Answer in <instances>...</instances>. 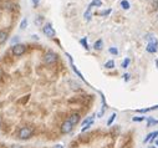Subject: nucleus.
Wrapping results in <instances>:
<instances>
[{
	"label": "nucleus",
	"instance_id": "nucleus-1",
	"mask_svg": "<svg viewBox=\"0 0 158 148\" xmlns=\"http://www.w3.org/2000/svg\"><path fill=\"white\" fill-rule=\"evenodd\" d=\"M34 133V130L31 128V127H21V128L19 130V138L20 139H29Z\"/></svg>",
	"mask_w": 158,
	"mask_h": 148
},
{
	"label": "nucleus",
	"instance_id": "nucleus-2",
	"mask_svg": "<svg viewBox=\"0 0 158 148\" xmlns=\"http://www.w3.org/2000/svg\"><path fill=\"white\" fill-rule=\"evenodd\" d=\"M148 39V45H147V49L146 50L151 54H155V52L158 50V41L155 39V36L151 35V38H147Z\"/></svg>",
	"mask_w": 158,
	"mask_h": 148
},
{
	"label": "nucleus",
	"instance_id": "nucleus-3",
	"mask_svg": "<svg viewBox=\"0 0 158 148\" xmlns=\"http://www.w3.org/2000/svg\"><path fill=\"white\" fill-rule=\"evenodd\" d=\"M25 51H26V47L21 44H18V45H14V46H12V54L15 56H21L25 54Z\"/></svg>",
	"mask_w": 158,
	"mask_h": 148
},
{
	"label": "nucleus",
	"instance_id": "nucleus-4",
	"mask_svg": "<svg viewBox=\"0 0 158 148\" xmlns=\"http://www.w3.org/2000/svg\"><path fill=\"white\" fill-rule=\"evenodd\" d=\"M44 61H45V62H46L47 65H51V64H54V62H56V61H57V56H56V54H54V52L49 51V52H46V54H45Z\"/></svg>",
	"mask_w": 158,
	"mask_h": 148
},
{
	"label": "nucleus",
	"instance_id": "nucleus-5",
	"mask_svg": "<svg viewBox=\"0 0 158 148\" xmlns=\"http://www.w3.org/2000/svg\"><path fill=\"white\" fill-rule=\"evenodd\" d=\"M72 128H74V125L71 122H70L69 120H66L64 123L61 125V132L64 133V134H66V133H70L72 131Z\"/></svg>",
	"mask_w": 158,
	"mask_h": 148
},
{
	"label": "nucleus",
	"instance_id": "nucleus-6",
	"mask_svg": "<svg viewBox=\"0 0 158 148\" xmlns=\"http://www.w3.org/2000/svg\"><path fill=\"white\" fill-rule=\"evenodd\" d=\"M44 34L46 35L47 38H51V39H52V38H55V34H56V32H55V30H54V27L50 25V24H47V25L44 26Z\"/></svg>",
	"mask_w": 158,
	"mask_h": 148
},
{
	"label": "nucleus",
	"instance_id": "nucleus-7",
	"mask_svg": "<svg viewBox=\"0 0 158 148\" xmlns=\"http://www.w3.org/2000/svg\"><path fill=\"white\" fill-rule=\"evenodd\" d=\"M67 120H69L70 122H71L74 126H76L77 123L80 122V114H78V113H72L71 116H70V117L67 118Z\"/></svg>",
	"mask_w": 158,
	"mask_h": 148
},
{
	"label": "nucleus",
	"instance_id": "nucleus-8",
	"mask_svg": "<svg viewBox=\"0 0 158 148\" xmlns=\"http://www.w3.org/2000/svg\"><path fill=\"white\" fill-rule=\"evenodd\" d=\"M158 136V131H155V132H151V133H148L147 134V137L144 138V143H147V142H149V141H155L156 139V137Z\"/></svg>",
	"mask_w": 158,
	"mask_h": 148
},
{
	"label": "nucleus",
	"instance_id": "nucleus-9",
	"mask_svg": "<svg viewBox=\"0 0 158 148\" xmlns=\"http://www.w3.org/2000/svg\"><path fill=\"white\" fill-rule=\"evenodd\" d=\"M8 38V32L5 30H0V44H4Z\"/></svg>",
	"mask_w": 158,
	"mask_h": 148
},
{
	"label": "nucleus",
	"instance_id": "nucleus-10",
	"mask_svg": "<svg viewBox=\"0 0 158 148\" xmlns=\"http://www.w3.org/2000/svg\"><path fill=\"white\" fill-rule=\"evenodd\" d=\"M91 9H92V8H91V6L89 5V8H87L86 13H85V15H84L86 21H90V20H91V16H92V14H91Z\"/></svg>",
	"mask_w": 158,
	"mask_h": 148
},
{
	"label": "nucleus",
	"instance_id": "nucleus-11",
	"mask_svg": "<svg viewBox=\"0 0 158 148\" xmlns=\"http://www.w3.org/2000/svg\"><path fill=\"white\" fill-rule=\"evenodd\" d=\"M102 45H103V42H102V40L100 39L93 44V49L95 50H102Z\"/></svg>",
	"mask_w": 158,
	"mask_h": 148
},
{
	"label": "nucleus",
	"instance_id": "nucleus-12",
	"mask_svg": "<svg viewBox=\"0 0 158 148\" xmlns=\"http://www.w3.org/2000/svg\"><path fill=\"white\" fill-rule=\"evenodd\" d=\"M155 125H158V121L155 120L152 117H148L147 118V127H151V126H155Z\"/></svg>",
	"mask_w": 158,
	"mask_h": 148
},
{
	"label": "nucleus",
	"instance_id": "nucleus-13",
	"mask_svg": "<svg viewBox=\"0 0 158 148\" xmlns=\"http://www.w3.org/2000/svg\"><path fill=\"white\" fill-rule=\"evenodd\" d=\"M80 44L82 45V46H84L86 50H90V47H89V44H87V39L86 38H82L81 40H80Z\"/></svg>",
	"mask_w": 158,
	"mask_h": 148
},
{
	"label": "nucleus",
	"instance_id": "nucleus-14",
	"mask_svg": "<svg viewBox=\"0 0 158 148\" xmlns=\"http://www.w3.org/2000/svg\"><path fill=\"white\" fill-rule=\"evenodd\" d=\"M105 67L106 69H113L115 67V61L113 60H109L105 64Z\"/></svg>",
	"mask_w": 158,
	"mask_h": 148
},
{
	"label": "nucleus",
	"instance_id": "nucleus-15",
	"mask_svg": "<svg viewBox=\"0 0 158 148\" xmlns=\"http://www.w3.org/2000/svg\"><path fill=\"white\" fill-rule=\"evenodd\" d=\"M121 6L123 8L124 10H128V9L131 8V6H130V3H128L127 0H122V1H121Z\"/></svg>",
	"mask_w": 158,
	"mask_h": 148
},
{
	"label": "nucleus",
	"instance_id": "nucleus-16",
	"mask_svg": "<svg viewBox=\"0 0 158 148\" xmlns=\"http://www.w3.org/2000/svg\"><path fill=\"white\" fill-rule=\"evenodd\" d=\"M130 64H131V59H130V57H126V59L123 60V62H122V67L123 69H127Z\"/></svg>",
	"mask_w": 158,
	"mask_h": 148
},
{
	"label": "nucleus",
	"instance_id": "nucleus-17",
	"mask_svg": "<svg viewBox=\"0 0 158 148\" xmlns=\"http://www.w3.org/2000/svg\"><path fill=\"white\" fill-rule=\"evenodd\" d=\"M102 5V1L101 0H92V3L90 4V6L92 8V6H101Z\"/></svg>",
	"mask_w": 158,
	"mask_h": 148
},
{
	"label": "nucleus",
	"instance_id": "nucleus-18",
	"mask_svg": "<svg viewBox=\"0 0 158 148\" xmlns=\"http://www.w3.org/2000/svg\"><path fill=\"white\" fill-rule=\"evenodd\" d=\"M115 118H116V113H112V114H111V117L109 118V121H107V126H111L112 123H113Z\"/></svg>",
	"mask_w": 158,
	"mask_h": 148
},
{
	"label": "nucleus",
	"instance_id": "nucleus-19",
	"mask_svg": "<svg viewBox=\"0 0 158 148\" xmlns=\"http://www.w3.org/2000/svg\"><path fill=\"white\" fill-rule=\"evenodd\" d=\"M43 21H44V18L43 16H37V19H35V24L37 26H40L41 24H43Z\"/></svg>",
	"mask_w": 158,
	"mask_h": 148
},
{
	"label": "nucleus",
	"instance_id": "nucleus-20",
	"mask_svg": "<svg viewBox=\"0 0 158 148\" xmlns=\"http://www.w3.org/2000/svg\"><path fill=\"white\" fill-rule=\"evenodd\" d=\"M132 120H133L135 122H142V121H144V120H147V118L146 117H143V116H137V117H133V118H132Z\"/></svg>",
	"mask_w": 158,
	"mask_h": 148
},
{
	"label": "nucleus",
	"instance_id": "nucleus-21",
	"mask_svg": "<svg viewBox=\"0 0 158 148\" xmlns=\"http://www.w3.org/2000/svg\"><path fill=\"white\" fill-rule=\"evenodd\" d=\"M109 51H110V54H112V55H117L118 54V50L116 47H110Z\"/></svg>",
	"mask_w": 158,
	"mask_h": 148
},
{
	"label": "nucleus",
	"instance_id": "nucleus-22",
	"mask_svg": "<svg viewBox=\"0 0 158 148\" xmlns=\"http://www.w3.org/2000/svg\"><path fill=\"white\" fill-rule=\"evenodd\" d=\"M26 25H27V20L24 19L21 21V24H20V29H25V26H26Z\"/></svg>",
	"mask_w": 158,
	"mask_h": 148
},
{
	"label": "nucleus",
	"instance_id": "nucleus-23",
	"mask_svg": "<svg viewBox=\"0 0 158 148\" xmlns=\"http://www.w3.org/2000/svg\"><path fill=\"white\" fill-rule=\"evenodd\" d=\"M110 13H111V9H107V10H103V11H101V13H100V15L105 16V15H109Z\"/></svg>",
	"mask_w": 158,
	"mask_h": 148
},
{
	"label": "nucleus",
	"instance_id": "nucleus-24",
	"mask_svg": "<svg viewBox=\"0 0 158 148\" xmlns=\"http://www.w3.org/2000/svg\"><path fill=\"white\" fill-rule=\"evenodd\" d=\"M123 79H124V81H128V80H130V75H128V73H124Z\"/></svg>",
	"mask_w": 158,
	"mask_h": 148
},
{
	"label": "nucleus",
	"instance_id": "nucleus-25",
	"mask_svg": "<svg viewBox=\"0 0 158 148\" xmlns=\"http://www.w3.org/2000/svg\"><path fill=\"white\" fill-rule=\"evenodd\" d=\"M32 3H34V5H37L40 3V0H32Z\"/></svg>",
	"mask_w": 158,
	"mask_h": 148
},
{
	"label": "nucleus",
	"instance_id": "nucleus-26",
	"mask_svg": "<svg viewBox=\"0 0 158 148\" xmlns=\"http://www.w3.org/2000/svg\"><path fill=\"white\" fill-rule=\"evenodd\" d=\"M55 148H64V147H62V146H61V145H57V146H56V147H55Z\"/></svg>",
	"mask_w": 158,
	"mask_h": 148
},
{
	"label": "nucleus",
	"instance_id": "nucleus-27",
	"mask_svg": "<svg viewBox=\"0 0 158 148\" xmlns=\"http://www.w3.org/2000/svg\"><path fill=\"white\" fill-rule=\"evenodd\" d=\"M155 143H156V147H158V139H156Z\"/></svg>",
	"mask_w": 158,
	"mask_h": 148
},
{
	"label": "nucleus",
	"instance_id": "nucleus-28",
	"mask_svg": "<svg viewBox=\"0 0 158 148\" xmlns=\"http://www.w3.org/2000/svg\"><path fill=\"white\" fill-rule=\"evenodd\" d=\"M156 66H157V69H158V60H156Z\"/></svg>",
	"mask_w": 158,
	"mask_h": 148
},
{
	"label": "nucleus",
	"instance_id": "nucleus-29",
	"mask_svg": "<svg viewBox=\"0 0 158 148\" xmlns=\"http://www.w3.org/2000/svg\"><path fill=\"white\" fill-rule=\"evenodd\" d=\"M148 148H156V146H149Z\"/></svg>",
	"mask_w": 158,
	"mask_h": 148
},
{
	"label": "nucleus",
	"instance_id": "nucleus-30",
	"mask_svg": "<svg viewBox=\"0 0 158 148\" xmlns=\"http://www.w3.org/2000/svg\"><path fill=\"white\" fill-rule=\"evenodd\" d=\"M0 126H1V121H0Z\"/></svg>",
	"mask_w": 158,
	"mask_h": 148
}]
</instances>
